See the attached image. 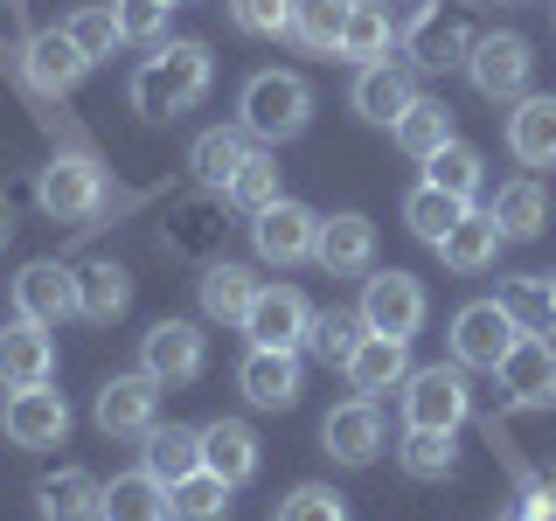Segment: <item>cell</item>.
<instances>
[{
  "label": "cell",
  "instance_id": "2e32d148",
  "mask_svg": "<svg viewBox=\"0 0 556 521\" xmlns=\"http://www.w3.org/2000/svg\"><path fill=\"white\" fill-rule=\"evenodd\" d=\"M251 243H257V257H265V265H306L313 257V243H320V216H313L306 202H278V208H265V216L251 223Z\"/></svg>",
  "mask_w": 556,
  "mask_h": 521
},
{
  "label": "cell",
  "instance_id": "ffe728a7",
  "mask_svg": "<svg viewBox=\"0 0 556 521\" xmlns=\"http://www.w3.org/2000/svg\"><path fill=\"white\" fill-rule=\"evenodd\" d=\"M49 376H56V341H49V327L14 313V320L0 327V382H8V390H35V382H49Z\"/></svg>",
  "mask_w": 556,
  "mask_h": 521
},
{
  "label": "cell",
  "instance_id": "6da1fadb",
  "mask_svg": "<svg viewBox=\"0 0 556 521\" xmlns=\"http://www.w3.org/2000/svg\"><path fill=\"white\" fill-rule=\"evenodd\" d=\"M147 195H118L112 167L98 161V147H56L49 167L35 174V208L49 223H70V230H91L104 208H139Z\"/></svg>",
  "mask_w": 556,
  "mask_h": 521
},
{
  "label": "cell",
  "instance_id": "74e56055",
  "mask_svg": "<svg viewBox=\"0 0 556 521\" xmlns=\"http://www.w3.org/2000/svg\"><path fill=\"white\" fill-rule=\"evenodd\" d=\"M396 466H404L410 480H452V466H459V431H410L404 424Z\"/></svg>",
  "mask_w": 556,
  "mask_h": 521
},
{
  "label": "cell",
  "instance_id": "484cf974",
  "mask_svg": "<svg viewBox=\"0 0 556 521\" xmlns=\"http://www.w3.org/2000/svg\"><path fill=\"white\" fill-rule=\"evenodd\" d=\"M202 466L216 480L243 486L257 473V431L243 424V417H216V424H202Z\"/></svg>",
  "mask_w": 556,
  "mask_h": 521
},
{
  "label": "cell",
  "instance_id": "44dd1931",
  "mask_svg": "<svg viewBox=\"0 0 556 521\" xmlns=\"http://www.w3.org/2000/svg\"><path fill=\"white\" fill-rule=\"evenodd\" d=\"M417 98H425V91H417V69L410 63H390V56H382V63H369L355 77V112L369 118V126H396Z\"/></svg>",
  "mask_w": 556,
  "mask_h": 521
},
{
  "label": "cell",
  "instance_id": "7dc6e473",
  "mask_svg": "<svg viewBox=\"0 0 556 521\" xmlns=\"http://www.w3.org/2000/svg\"><path fill=\"white\" fill-rule=\"evenodd\" d=\"M230 22L243 35H292V0H230Z\"/></svg>",
  "mask_w": 556,
  "mask_h": 521
},
{
  "label": "cell",
  "instance_id": "836d02e7",
  "mask_svg": "<svg viewBox=\"0 0 556 521\" xmlns=\"http://www.w3.org/2000/svg\"><path fill=\"white\" fill-rule=\"evenodd\" d=\"M348 14H355V0H292V42L306 56H341Z\"/></svg>",
  "mask_w": 556,
  "mask_h": 521
},
{
  "label": "cell",
  "instance_id": "f1b7e54d",
  "mask_svg": "<svg viewBox=\"0 0 556 521\" xmlns=\"http://www.w3.org/2000/svg\"><path fill=\"white\" fill-rule=\"evenodd\" d=\"M508 153L521 167H556V98H521L508 112Z\"/></svg>",
  "mask_w": 556,
  "mask_h": 521
},
{
  "label": "cell",
  "instance_id": "b9f144b4",
  "mask_svg": "<svg viewBox=\"0 0 556 521\" xmlns=\"http://www.w3.org/2000/svg\"><path fill=\"white\" fill-rule=\"evenodd\" d=\"M425 181H431V188H445V195H459V202H473L486 174H480V153L466 147V139H452V147H439V153L425 161Z\"/></svg>",
  "mask_w": 556,
  "mask_h": 521
},
{
  "label": "cell",
  "instance_id": "83f0119b",
  "mask_svg": "<svg viewBox=\"0 0 556 521\" xmlns=\"http://www.w3.org/2000/svg\"><path fill=\"white\" fill-rule=\"evenodd\" d=\"M126 306H132V271H126V265L98 257V265H84V271H77V313H84L91 327L126 320Z\"/></svg>",
  "mask_w": 556,
  "mask_h": 521
},
{
  "label": "cell",
  "instance_id": "277c9868",
  "mask_svg": "<svg viewBox=\"0 0 556 521\" xmlns=\"http://www.w3.org/2000/svg\"><path fill=\"white\" fill-rule=\"evenodd\" d=\"M237 126L257 139V147H286V139H300L313 126V91L306 77H292V69H257L251 84H243L237 98Z\"/></svg>",
  "mask_w": 556,
  "mask_h": 521
},
{
  "label": "cell",
  "instance_id": "52a82bcc",
  "mask_svg": "<svg viewBox=\"0 0 556 521\" xmlns=\"http://www.w3.org/2000/svg\"><path fill=\"white\" fill-rule=\"evenodd\" d=\"M139 369L161 382V390H181V382H195L208 369V334L195 320H153L139 334Z\"/></svg>",
  "mask_w": 556,
  "mask_h": 521
},
{
  "label": "cell",
  "instance_id": "bcb514c9",
  "mask_svg": "<svg viewBox=\"0 0 556 521\" xmlns=\"http://www.w3.org/2000/svg\"><path fill=\"white\" fill-rule=\"evenodd\" d=\"M501 306L521 320V334H543V327H549V278L535 271V278H515V285H501Z\"/></svg>",
  "mask_w": 556,
  "mask_h": 521
},
{
  "label": "cell",
  "instance_id": "ee69618b",
  "mask_svg": "<svg viewBox=\"0 0 556 521\" xmlns=\"http://www.w3.org/2000/svg\"><path fill=\"white\" fill-rule=\"evenodd\" d=\"M271 521H348V500L334 494V486L306 480V486H292V494L278 500V514H271Z\"/></svg>",
  "mask_w": 556,
  "mask_h": 521
},
{
  "label": "cell",
  "instance_id": "db71d44e",
  "mask_svg": "<svg viewBox=\"0 0 556 521\" xmlns=\"http://www.w3.org/2000/svg\"><path fill=\"white\" fill-rule=\"evenodd\" d=\"M0 69H8V56H0Z\"/></svg>",
  "mask_w": 556,
  "mask_h": 521
},
{
  "label": "cell",
  "instance_id": "f5cc1de1",
  "mask_svg": "<svg viewBox=\"0 0 556 521\" xmlns=\"http://www.w3.org/2000/svg\"><path fill=\"white\" fill-rule=\"evenodd\" d=\"M486 8H501V0H486ZM508 8H515V0H508Z\"/></svg>",
  "mask_w": 556,
  "mask_h": 521
},
{
  "label": "cell",
  "instance_id": "8d00e7d4",
  "mask_svg": "<svg viewBox=\"0 0 556 521\" xmlns=\"http://www.w3.org/2000/svg\"><path fill=\"white\" fill-rule=\"evenodd\" d=\"M223 195H230V208H237V216H251V223L265 216V208H278V202H286V188H278V153L257 147L251 161L237 167V181L223 188Z\"/></svg>",
  "mask_w": 556,
  "mask_h": 521
},
{
  "label": "cell",
  "instance_id": "d6986e66",
  "mask_svg": "<svg viewBox=\"0 0 556 521\" xmlns=\"http://www.w3.org/2000/svg\"><path fill=\"white\" fill-rule=\"evenodd\" d=\"M237 390L257 410H292L300 404V347H251L237 361Z\"/></svg>",
  "mask_w": 556,
  "mask_h": 521
},
{
  "label": "cell",
  "instance_id": "4316f807",
  "mask_svg": "<svg viewBox=\"0 0 556 521\" xmlns=\"http://www.w3.org/2000/svg\"><path fill=\"white\" fill-rule=\"evenodd\" d=\"M251 153H257V139L243 126H208V132H195V147H188V167H195L202 188H230Z\"/></svg>",
  "mask_w": 556,
  "mask_h": 521
},
{
  "label": "cell",
  "instance_id": "d4e9b609",
  "mask_svg": "<svg viewBox=\"0 0 556 521\" xmlns=\"http://www.w3.org/2000/svg\"><path fill=\"white\" fill-rule=\"evenodd\" d=\"M139 466H147L161 486H181L188 473H202V431H188V424H153L147 439H139Z\"/></svg>",
  "mask_w": 556,
  "mask_h": 521
},
{
  "label": "cell",
  "instance_id": "3957f363",
  "mask_svg": "<svg viewBox=\"0 0 556 521\" xmlns=\"http://www.w3.org/2000/svg\"><path fill=\"white\" fill-rule=\"evenodd\" d=\"M237 208L223 188H188V195H167V216H161V251L167 257H181V265H216L223 257V243H230L237 230Z\"/></svg>",
  "mask_w": 556,
  "mask_h": 521
},
{
  "label": "cell",
  "instance_id": "1f68e13d",
  "mask_svg": "<svg viewBox=\"0 0 556 521\" xmlns=\"http://www.w3.org/2000/svg\"><path fill=\"white\" fill-rule=\"evenodd\" d=\"M98 521H174V500H167V486L139 466V473H118L104 486V514Z\"/></svg>",
  "mask_w": 556,
  "mask_h": 521
},
{
  "label": "cell",
  "instance_id": "9a60e30c",
  "mask_svg": "<svg viewBox=\"0 0 556 521\" xmlns=\"http://www.w3.org/2000/svg\"><path fill=\"white\" fill-rule=\"evenodd\" d=\"M313 265H320L327 278H362L376 265V223L362 216V208H334V216H320Z\"/></svg>",
  "mask_w": 556,
  "mask_h": 521
},
{
  "label": "cell",
  "instance_id": "9c48e42d",
  "mask_svg": "<svg viewBox=\"0 0 556 521\" xmlns=\"http://www.w3.org/2000/svg\"><path fill=\"white\" fill-rule=\"evenodd\" d=\"M98 431L104 439H147L153 424H161V382H153L147 369H132V376H112V382H98Z\"/></svg>",
  "mask_w": 556,
  "mask_h": 521
},
{
  "label": "cell",
  "instance_id": "f907efd6",
  "mask_svg": "<svg viewBox=\"0 0 556 521\" xmlns=\"http://www.w3.org/2000/svg\"><path fill=\"white\" fill-rule=\"evenodd\" d=\"M501 521H529V514H521V508H515V514H501Z\"/></svg>",
  "mask_w": 556,
  "mask_h": 521
},
{
  "label": "cell",
  "instance_id": "816d5d0a",
  "mask_svg": "<svg viewBox=\"0 0 556 521\" xmlns=\"http://www.w3.org/2000/svg\"><path fill=\"white\" fill-rule=\"evenodd\" d=\"M0 8H22V0H0Z\"/></svg>",
  "mask_w": 556,
  "mask_h": 521
},
{
  "label": "cell",
  "instance_id": "f35d334b",
  "mask_svg": "<svg viewBox=\"0 0 556 521\" xmlns=\"http://www.w3.org/2000/svg\"><path fill=\"white\" fill-rule=\"evenodd\" d=\"M390 139H396V147L410 153V161H431L439 147H452V112H445L439 98H417L410 112H404V118L390 126Z\"/></svg>",
  "mask_w": 556,
  "mask_h": 521
},
{
  "label": "cell",
  "instance_id": "f546056e",
  "mask_svg": "<svg viewBox=\"0 0 556 521\" xmlns=\"http://www.w3.org/2000/svg\"><path fill=\"white\" fill-rule=\"evenodd\" d=\"M501 243H508V237H501V223L486 216V208H466V216L452 223V237L439 243V257H445V271H466V278H473V271H486L501 257Z\"/></svg>",
  "mask_w": 556,
  "mask_h": 521
},
{
  "label": "cell",
  "instance_id": "7c38bea8",
  "mask_svg": "<svg viewBox=\"0 0 556 521\" xmlns=\"http://www.w3.org/2000/svg\"><path fill=\"white\" fill-rule=\"evenodd\" d=\"M529 69H535L529 35H480L473 56H466V77H473V91L494 98V104H508V98L529 91Z\"/></svg>",
  "mask_w": 556,
  "mask_h": 521
},
{
  "label": "cell",
  "instance_id": "d590c367",
  "mask_svg": "<svg viewBox=\"0 0 556 521\" xmlns=\"http://www.w3.org/2000/svg\"><path fill=\"white\" fill-rule=\"evenodd\" d=\"M390 42H396L390 8H382V0H355V14H348V35H341V63L369 69V63L390 56Z\"/></svg>",
  "mask_w": 556,
  "mask_h": 521
},
{
  "label": "cell",
  "instance_id": "f6af8a7d",
  "mask_svg": "<svg viewBox=\"0 0 556 521\" xmlns=\"http://www.w3.org/2000/svg\"><path fill=\"white\" fill-rule=\"evenodd\" d=\"M63 28H70V42H77L91 63H104V56L118 49V14H112V8H77Z\"/></svg>",
  "mask_w": 556,
  "mask_h": 521
},
{
  "label": "cell",
  "instance_id": "c3c4849f",
  "mask_svg": "<svg viewBox=\"0 0 556 521\" xmlns=\"http://www.w3.org/2000/svg\"><path fill=\"white\" fill-rule=\"evenodd\" d=\"M14 243V195H0V251Z\"/></svg>",
  "mask_w": 556,
  "mask_h": 521
},
{
  "label": "cell",
  "instance_id": "ba28073f",
  "mask_svg": "<svg viewBox=\"0 0 556 521\" xmlns=\"http://www.w3.org/2000/svg\"><path fill=\"white\" fill-rule=\"evenodd\" d=\"M521 341V320L501 300H473L452 313V361L459 369H501V355Z\"/></svg>",
  "mask_w": 556,
  "mask_h": 521
},
{
  "label": "cell",
  "instance_id": "7bdbcfd3",
  "mask_svg": "<svg viewBox=\"0 0 556 521\" xmlns=\"http://www.w3.org/2000/svg\"><path fill=\"white\" fill-rule=\"evenodd\" d=\"M167 8H174V0H112V14H118V42H132V49H161V42H167Z\"/></svg>",
  "mask_w": 556,
  "mask_h": 521
},
{
  "label": "cell",
  "instance_id": "8992f818",
  "mask_svg": "<svg viewBox=\"0 0 556 521\" xmlns=\"http://www.w3.org/2000/svg\"><path fill=\"white\" fill-rule=\"evenodd\" d=\"M473 417V382H466L459 361H439V369H410L404 376V424L410 431H459Z\"/></svg>",
  "mask_w": 556,
  "mask_h": 521
},
{
  "label": "cell",
  "instance_id": "681fc988",
  "mask_svg": "<svg viewBox=\"0 0 556 521\" xmlns=\"http://www.w3.org/2000/svg\"><path fill=\"white\" fill-rule=\"evenodd\" d=\"M549 278V327H556V271H543Z\"/></svg>",
  "mask_w": 556,
  "mask_h": 521
},
{
  "label": "cell",
  "instance_id": "30bf717a",
  "mask_svg": "<svg viewBox=\"0 0 556 521\" xmlns=\"http://www.w3.org/2000/svg\"><path fill=\"white\" fill-rule=\"evenodd\" d=\"M501 404L508 410H549L556 404V347L543 334H521L508 355H501Z\"/></svg>",
  "mask_w": 556,
  "mask_h": 521
},
{
  "label": "cell",
  "instance_id": "cb8c5ba5",
  "mask_svg": "<svg viewBox=\"0 0 556 521\" xmlns=\"http://www.w3.org/2000/svg\"><path fill=\"white\" fill-rule=\"evenodd\" d=\"M195 292H202V313H208V320L243 327V313H251V300H257V271L237 265V257H216V265H202Z\"/></svg>",
  "mask_w": 556,
  "mask_h": 521
},
{
  "label": "cell",
  "instance_id": "603a6c76",
  "mask_svg": "<svg viewBox=\"0 0 556 521\" xmlns=\"http://www.w3.org/2000/svg\"><path fill=\"white\" fill-rule=\"evenodd\" d=\"M35 514L42 521H98L104 514V480L84 473V466H56V473L35 486Z\"/></svg>",
  "mask_w": 556,
  "mask_h": 521
},
{
  "label": "cell",
  "instance_id": "e0dca14e",
  "mask_svg": "<svg viewBox=\"0 0 556 521\" xmlns=\"http://www.w3.org/2000/svg\"><path fill=\"white\" fill-rule=\"evenodd\" d=\"M14 313L22 320H42V327H63L77 313V271L63 257H35V265L14 278Z\"/></svg>",
  "mask_w": 556,
  "mask_h": 521
},
{
  "label": "cell",
  "instance_id": "7a4b0ae2",
  "mask_svg": "<svg viewBox=\"0 0 556 521\" xmlns=\"http://www.w3.org/2000/svg\"><path fill=\"white\" fill-rule=\"evenodd\" d=\"M208 77H216L208 42H174L167 35V42L132 69V112L147 118V126H174L181 112H195L208 98Z\"/></svg>",
  "mask_w": 556,
  "mask_h": 521
},
{
  "label": "cell",
  "instance_id": "8fae6325",
  "mask_svg": "<svg viewBox=\"0 0 556 521\" xmlns=\"http://www.w3.org/2000/svg\"><path fill=\"white\" fill-rule=\"evenodd\" d=\"M362 327L369 334H396V341H410L417 327H425V285H417L410 271H376V278H362Z\"/></svg>",
  "mask_w": 556,
  "mask_h": 521
},
{
  "label": "cell",
  "instance_id": "d6a6232c",
  "mask_svg": "<svg viewBox=\"0 0 556 521\" xmlns=\"http://www.w3.org/2000/svg\"><path fill=\"white\" fill-rule=\"evenodd\" d=\"M486 216L501 223V237L508 243H529V237H543V216H549V195H543V181H501V195L486 202Z\"/></svg>",
  "mask_w": 556,
  "mask_h": 521
},
{
  "label": "cell",
  "instance_id": "7402d4cb",
  "mask_svg": "<svg viewBox=\"0 0 556 521\" xmlns=\"http://www.w3.org/2000/svg\"><path fill=\"white\" fill-rule=\"evenodd\" d=\"M341 376H348V390H355V396L396 390V382L410 376V341H396V334H362V347L341 361Z\"/></svg>",
  "mask_w": 556,
  "mask_h": 521
},
{
  "label": "cell",
  "instance_id": "5b68a950",
  "mask_svg": "<svg viewBox=\"0 0 556 521\" xmlns=\"http://www.w3.org/2000/svg\"><path fill=\"white\" fill-rule=\"evenodd\" d=\"M473 22H466V8H452V0H425V8L410 14V28L396 35V49H404L410 69H466L473 56Z\"/></svg>",
  "mask_w": 556,
  "mask_h": 521
},
{
  "label": "cell",
  "instance_id": "4dcf8cb0",
  "mask_svg": "<svg viewBox=\"0 0 556 521\" xmlns=\"http://www.w3.org/2000/svg\"><path fill=\"white\" fill-rule=\"evenodd\" d=\"M486 445H494V459L515 473V486H521V514H529V521H556V473H535V466L521 459V445L501 431V417H486Z\"/></svg>",
  "mask_w": 556,
  "mask_h": 521
},
{
  "label": "cell",
  "instance_id": "ab89813d",
  "mask_svg": "<svg viewBox=\"0 0 556 521\" xmlns=\"http://www.w3.org/2000/svg\"><path fill=\"white\" fill-rule=\"evenodd\" d=\"M362 313H348V306H334V313H313V334H306V355L313 361H327V369H341L348 355L362 347Z\"/></svg>",
  "mask_w": 556,
  "mask_h": 521
},
{
  "label": "cell",
  "instance_id": "4fadbf2b",
  "mask_svg": "<svg viewBox=\"0 0 556 521\" xmlns=\"http://www.w3.org/2000/svg\"><path fill=\"white\" fill-rule=\"evenodd\" d=\"M0 431H8V445H22V452L63 445V439H70V404H63V390H49V382L14 390L8 410H0Z\"/></svg>",
  "mask_w": 556,
  "mask_h": 521
},
{
  "label": "cell",
  "instance_id": "60d3db41",
  "mask_svg": "<svg viewBox=\"0 0 556 521\" xmlns=\"http://www.w3.org/2000/svg\"><path fill=\"white\" fill-rule=\"evenodd\" d=\"M230 494H237V486H230V480H216L208 466H202V473H188L181 486H167L174 521H223V514H230Z\"/></svg>",
  "mask_w": 556,
  "mask_h": 521
},
{
  "label": "cell",
  "instance_id": "5bb4252c",
  "mask_svg": "<svg viewBox=\"0 0 556 521\" xmlns=\"http://www.w3.org/2000/svg\"><path fill=\"white\" fill-rule=\"evenodd\" d=\"M243 334L251 347H306L313 334V306L300 285H257L251 313H243Z\"/></svg>",
  "mask_w": 556,
  "mask_h": 521
},
{
  "label": "cell",
  "instance_id": "ac0fdd59",
  "mask_svg": "<svg viewBox=\"0 0 556 521\" xmlns=\"http://www.w3.org/2000/svg\"><path fill=\"white\" fill-rule=\"evenodd\" d=\"M320 445L334 466H376L382 459V417H376V396H355V404H334L320 424Z\"/></svg>",
  "mask_w": 556,
  "mask_h": 521
},
{
  "label": "cell",
  "instance_id": "e575fe53",
  "mask_svg": "<svg viewBox=\"0 0 556 521\" xmlns=\"http://www.w3.org/2000/svg\"><path fill=\"white\" fill-rule=\"evenodd\" d=\"M466 208H473V202H459V195H445V188L417 181L410 195H404V223H410V237H417V243H431V251H439V243L452 237V223H459Z\"/></svg>",
  "mask_w": 556,
  "mask_h": 521
}]
</instances>
